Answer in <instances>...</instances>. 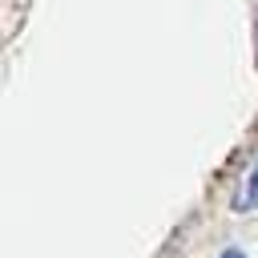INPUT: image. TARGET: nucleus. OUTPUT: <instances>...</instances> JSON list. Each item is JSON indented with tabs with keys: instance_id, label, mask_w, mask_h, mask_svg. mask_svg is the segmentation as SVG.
I'll use <instances>...</instances> for the list:
<instances>
[{
	"instance_id": "f257e3e1",
	"label": "nucleus",
	"mask_w": 258,
	"mask_h": 258,
	"mask_svg": "<svg viewBox=\"0 0 258 258\" xmlns=\"http://www.w3.org/2000/svg\"><path fill=\"white\" fill-rule=\"evenodd\" d=\"M234 214H250V210H258V149H254V157H250V165L242 169V177H238V189H234Z\"/></svg>"
},
{
	"instance_id": "f03ea898",
	"label": "nucleus",
	"mask_w": 258,
	"mask_h": 258,
	"mask_svg": "<svg viewBox=\"0 0 258 258\" xmlns=\"http://www.w3.org/2000/svg\"><path fill=\"white\" fill-rule=\"evenodd\" d=\"M226 258H242V254H238V250H230V254H226Z\"/></svg>"
}]
</instances>
